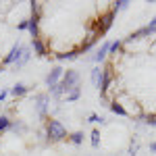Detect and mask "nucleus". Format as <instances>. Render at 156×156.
Here are the masks:
<instances>
[{"mask_svg":"<svg viewBox=\"0 0 156 156\" xmlns=\"http://www.w3.org/2000/svg\"><path fill=\"white\" fill-rule=\"evenodd\" d=\"M29 9H31V17H29V19L40 21V19H42V12H44V4L37 2V0H34V2H29Z\"/></svg>","mask_w":156,"mask_h":156,"instance_id":"9","label":"nucleus"},{"mask_svg":"<svg viewBox=\"0 0 156 156\" xmlns=\"http://www.w3.org/2000/svg\"><path fill=\"white\" fill-rule=\"evenodd\" d=\"M29 56H31V48H29V46H23V52H21V56L17 58V62L12 65V69L17 71V69H21V67H25V62L29 60Z\"/></svg>","mask_w":156,"mask_h":156,"instance_id":"10","label":"nucleus"},{"mask_svg":"<svg viewBox=\"0 0 156 156\" xmlns=\"http://www.w3.org/2000/svg\"><path fill=\"white\" fill-rule=\"evenodd\" d=\"M34 104H36V110H37V115H40V119H46L48 106H50V96L48 94H37Z\"/></svg>","mask_w":156,"mask_h":156,"instance_id":"5","label":"nucleus"},{"mask_svg":"<svg viewBox=\"0 0 156 156\" xmlns=\"http://www.w3.org/2000/svg\"><path fill=\"white\" fill-rule=\"evenodd\" d=\"M144 123H146V125H150V127H154V125H156V115H146Z\"/></svg>","mask_w":156,"mask_h":156,"instance_id":"25","label":"nucleus"},{"mask_svg":"<svg viewBox=\"0 0 156 156\" xmlns=\"http://www.w3.org/2000/svg\"><path fill=\"white\" fill-rule=\"evenodd\" d=\"M11 131H15V133H25V131H27V127H25L23 123H19V121H12V123H11Z\"/></svg>","mask_w":156,"mask_h":156,"instance_id":"21","label":"nucleus"},{"mask_svg":"<svg viewBox=\"0 0 156 156\" xmlns=\"http://www.w3.org/2000/svg\"><path fill=\"white\" fill-rule=\"evenodd\" d=\"M150 25H152V27H156V17L152 19V21H150Z\"/></svg>","mask_w":156,"mask_h":156,"instance_id":"31","label":"nucleus"},{"mask_svg":"<svg viewBox=\"0 0 156 156\" xmlns=\"http://www.w3.org/2000/svg\"><path fill=\"white\" fill-rule=\"evenodd\" d=\"M150 150H152V152H156V142H152V144H150Z\"/></svg>","mask_w":156,"mask_h":156,"instance_id":"30","label":"nucleus"},{"mask_svg":"<svg viewBox=\"0 0 156 156\" xmlns=\"http://www.w3.org/2000/svg\"><path fill=\"white\" fill-rule=\"evenodd\" d=\"M27 27H29V19H25V21H21V23L17 25V29H19V31H25Z\"/></svg>","mask_w":156,"mask_h":156,"instance_id":"27","label":"nucleus"},{"mask_svg":"<svg viewBox=\"0 0 156 156\" xmlns=\"http://www.w3.org/2000/svg\"><path fill=\"white\" fill-rule=\"evenodd\" d=\"M60 85H62V90H65V94H67L75 85H79V73L75 71V69H67L65 75H62V79H60Z\"/></svg>","mask_w":156,"mask_h":156,"instance_id":"3","label":"nucleus"},{"mask_svg":"<svg viewBox=\"0 0 156 156\" xmlns=\"http://www.w3.org/2000/svg\"><path fill=\"white\" fill-rule=\"evenodd\" d=\"M27 92H29V87H27L25 83H15L11 90H9V94H11L12 98H21V96H25Z\"/></svg>","mask_w":156,"mask_h":156,"instance_id":"11","label":"nucleus"},{"mask_svg":"<svg viewBox=\"0 0 156 156\" xmlns=\"http://www.w3.org/2000/svg\"><path fill=\"white\" fill-rule=\"evenodd\" d=\"M90 123H100V125H104V123H106V121L102 119V117H98V115H90Z\"/></svg>","mask_w":156,"mask_h":156,"instance_id":"26","label":"nucleus"},{"mask_svg":"<svg viewBox=\"0 0 156 156\" xmlns=\"http://www.w3.org/2000/svg\"><path fill=\"white\" fill-rule=\"evenodd\" d=\"M62 75H65V69H62V67H54V69L48 73V77H46V85H48L50 90H52L54 85H58V83H60Z\"/></svg>","mask_w":156,"mask_h":156,"instance_id":"6","label":"nucleus"},{"mask_svg":"<svg viewBox=\"0 0 156 156\" xmlns=\"http://www.w3.org/2000/svg\"><path fill=\"white\" fill-rule=\"evenodd\" d=\"M31 48H34V52H36L37 56H46V54H48V46L44 44V40H42V37L31 40Z\"/></svg>","mask_w":156,"mask_h":156,"instance_id":"8","label":"nucleus"},{"mask_svg":"<svg viewBox=\"0 0 156 156\" xmlns=\"http://www.w3.org/2000/svg\"><path fill=\"white\" fill-rule=\"evenodd\" d=\"M131 2H127V0H117V2H112V9L110 11L112 12H117V11H123V9H127Z\"/></svg>","mask_w":156,"mask_h":156,"instance_id":"20","label":"nucleus"},{"mask_svg":"<svg viewBox=\"0 0 156 156\" xmlns=\"http://www.w3.org/2000/svg\"><path fill=\"white\" fill-rule=\"evenodd\" d=\"M79 54H81L79 48H75V50H69V52H60V54H56V58L58 60H75Z\"/></svg>","mask_w":156,"mask_h":156,"instance_id":"14","label":"nucleus"},{"mask_svg":"<svg viewBox=\"0 0 156 156\" xmlns=\"http://www.w3.org/2000/svg\"><path fill=\"white\" fill-rule=\"evenodd\" d=\"M110 83H112V65H106L102 69V81H100V96H106V92L110 90Z\"/></svg>","mask_w":156,"mask_h":156,"instance_id":"4","label":"nucleus"},{"mask_svg":"<svg viewBox=\"0 0 156 156\" xmlns=\"http://www.w3.org/2000/svg\"><path fill=\"white\" fill-rule=\"evenodd\" d=\"M27 31L31 34V40L40 37V21H34V19H29V27H27Z\"/></svg>","mask_w":156,"mask_h":156,"instance_id":"16","label":"nucleus"},{"mask_svg":"<svg viewBox=\"0 0 156 156\" xmlns=\"http://www.w3.org/2000/svg\"><path fill=\"white\" fill-rule=\"evenodd\" d=\"M65 96H67V102H75V100H79V96H81V87H79V85H75V87L69 90Z\"/></svg>","mask_w":156,"mask_h":156,"instance_id":"17","label":"nucleus"},{"mask_svg":"<svg viewBox=\"0 0 156 156\" xmlns=\"http://www.w3.org/2000/svg\"><path fill=\"white\" fill-rule=\"evenodd\" d=\"M6 96H9V90H2V92H0V102H2Z\"/></svg>","mask_w":156,"mask_h":156,"instance_id":"29","label":"nucleus"},{"mask_svg":"<svg viewBox=\"0 0 156 156\" xmlns=\"http://www.w3.org/2000/svg\"><path fill=\"white\" fill-rule=\"evenodd\" d=\"M121 48H123V42H121V40H117V42H112V44H110L108 52H110V54H117V52H119Z\"/></svg>","mask_w":156,"mask_h":156,"instance_id":"23","label":"nucleus"},{"mask_svg":"<svg viewBox=\"0 0 156 156\" xmlns=\"http://www.w3.org/2000/svg\"><path fill=\"white\" fill-rule=\"evenodd\" d=\"M62 94H65V90H62V85H54V87H52V90H50V96H54V98H60L62 96Z\"/></svg>","mask_w":156,"mask_h":156,"instance_id":"22","label":"nucleus"},{"mask_svg":"<svg viewBox=\"0 0 156 156\" xmlns=\"http://www.w3.org/2000/svg\"><path fill=\"white\" fill-rule=\"evenodd\" d=\"M21 52H23V46H21V44H15V46L11 48V52H9V54L4 56V65L12 67V65L17 62V58L21 56Z\"/></svg>","mask_w":156,"mask_h":156,"instance_id":"7","label":"nucleus"},{"mask_svg":"<svg viewBox=\"0 0 156 156\" xmlns=\"http://www.w3.org/2000/svg\"><path fill=\"white\" fill-rule=\"evenodd\" d=\"M108 48H110V44H108V42H102V46H100V48L96 50V54L92 56V58H94V62H102V60L106 58Z\"/></svg>","mask_w":156,"mask_h":156,"instance_id":"12","label":"nucleus"},{"mask_svg":"<svg viewBox=\"0 0 156 156\" xmlns=\"http://www.w3.org/2000/svg\"><path fill=\"white\" fill-rule=\"evenodd\" d=\"M92 146H94V148H98V146H100V131H98V129H94V131H92Z\"/></svg>","mask_w":156,"mask_h":156,"instance_id":"24","label":"nucleus"},{"mask_svg":"<svg viewBox=\"0 0 156 156\" xmlns=\"http://www.w3.org/2000/svg\"><path fill=\"white\" fill-rule=\"evenodd\" d=\"M135 152H137V142H135V140H133V142H131V144H129V154H135Z\"/></svg>","mask_w":156,"mask_h":156,"instance_id":"28","label":"nucleus"},{"mask_svg":"<svg viewBox=\"0 0 156 156\" xmlns=\"http://www.w3.org/2000/svg\"><path fill=\"white\" fill-rule=\"evenodd\" d=\"M112 21H115V12H112V11H106V12H102V15L98 17V21L94 23L98 37H100V36H104L108 29L112 27Z\"/></svg>","mask_w":156,"mask_h":156,"instance_id":"2","label":"nucleus"},{"mask_svg":"<svg viewBox=\"0 0 156 156\" xmlns=\"http://www.w3.org/2000/svg\"><path fill=\"white\" fill-rule=\"evenodd\" d=\"M69 135H67V129H65V125L56 119H50L46 121V140H48L50 144H56V142H62V140H67Z\"/></svg>","mask_w":156,"mask_h":156,"instance_id":"1","label":"nucleus"},{"mask_svg":"<svg viewBox=\"0 0 156 156\" xmlns=\"http://www.w3.org/2000/svg\"><path fill=\"white\" fill-rule=\"evenodd\" d=\"M69 142L75 146H79V144H83V133L81 131H73L71 135H69Z\"/></svg>","mask_w":156,"mask_h":156,"instance_id":"18","label":"nucleus"},{"mask_svg":"<svg viewBox=\"0 0 156 156\" xmlns=\"http://www.w3.org/2000/svg\"><path fill=\"white\" fill-rule=\"evenodd\" d=\"M11 123H12V121L9 119L6 115H2V117H0V133L9 131V129H11Z\"/></svg>","mask_w":156,"mask_h":156,"instance_id":"19","label":"nucleus"},{"mask_svg":"<svg viewBox=\"0 0 156 156\" xmlns=\"http://www.w3.org/2000/svg\"><path fill=\"white\" fill-rule=\"evenodd\" d=\"M90 77H92V85H94V87H100V81H102V69H100V67H94Z\"/></svg>","mask_w":156,"mask_h":156,"instance_id":"15","label":"nucleus"},{"mask_svg":"<svg viewBox=\"0 0 156 156\" xmlns=\"http://www.w3.org/2000/svg\"><path fill=\"white\" fill-rule=\"evenodd\" d=\"M108 106H110V110H112L115 115H119V117H127V110H125V106L121 104L119 100H112Z\"/></svg>","mask_w":156,"mask_h":156,"instance_id":"13","label":"nucleus"},{"mask_svg":"<svg viewBox=\"0 0 156 156\" xmlns=\"http://www.w3.org/2000/svg\"><path fill=\"white\" fill-rule=\"evenodd\" d=\"M2 71H4V69H2V67H0V73H2Z\"/></svg>","mask_w":156,"mask_h":156,"instance_id":"32","label":"nucleus"}]
</instances>
